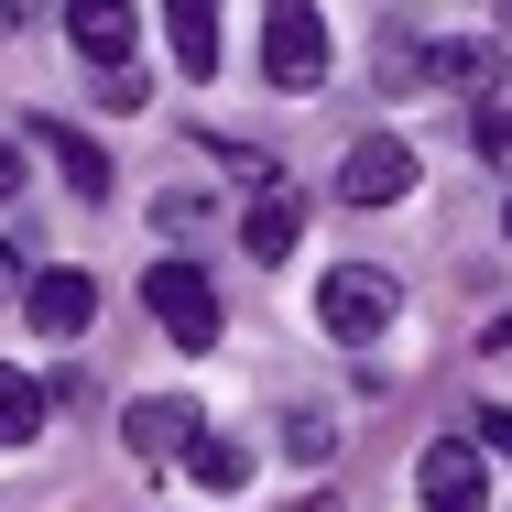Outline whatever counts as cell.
I'll return each instance as SVG.
<instances>
[{"label":"cell","mask_w":512,"mask_h":512,"mask_svg":"<svg viewBox=\"0 0 512 512\" xmlns=\"http://www.w3.org/2000/svg\"><path fill=\"white\" fill-rule=\"evenodd\" d=\"M22 197V142H0V207Z\"/></svg>","instance_id":"ac0fdd59"},{"label":"cell","mask_w":512,"mask_h":512,"mask_svg":"<svg viewBox=\"0 0 512 512\" xmlns=\"http://www.w3.org/2000/svg\"><path fill=\"white\" fill-rule=\"evenodd\" d=\"M469 436H480V458H502V469H512V414H502V404L469 414Z\"/></svg>","instance_id":"2e32d148"},{"label":"cell","mask_w":512,"mask_h":512,"mask_svg":"<svg viewBox=\"0 0 512 512\" xmlns=\"http://www.w3.org/2000/svg\"><path fill=\"white\" fill-rule=\"evenodd\" d=\"M142 306H153V327L175 338V349H218V284H207V262H153L142 273Z\"/></svg>","instance_id":"6da1fadb"},{"label":"cell","mask_w":512,"mask_h":512,"mask_svg":"<svg viewBox=\"0 0 512 512\" xmlns=\"http://www.w3.org/2000/svg\"><path fill=\"white\" fill-rule=\"evenodd\" d=\"M502 229H512V207H502Z\"/></svg>","instance_id":"44dd1931"},{"label":"cell","mask_w":512,"mask_h":512,"mask_svg":"<svg viewBox=\"0 0 512 512\" xmlns=\"http://www.w3.org/2000/svg\"><path fill=\"white\" fill-rule=\"evenodd\" d=\"M469 131H480V153H491V164H512V99H480Z\"/></svg>","instance_id":"9a60e30c"},{"label":"cell","mask_w":512,"mask_h":512,"mask_svg":"<svg viewBox=\"0 0 512 512\" xmlns=\"http://www.w3.org/2000/svg\"><path fill=\"white\" fill-rule=\"evenodd\" d=\"M120 436H131V458L153 469V458H186V447H197V436H207V414L186 404V393H142V404L120 414Z\"/></svg>","instance_id":"8992f818"},{"label":"cell","mask_w":512,"mask_h":512,"mask_svg":"<svg viewBox=\"0 0 512 512\" xmlns=\"http://www.w3.org/2000/svg\"><path fill=\"white\" fill-rule=\"evenodd\" d=\"M22 316H33V338H88V316H99V284L88 273H33V295H22Z\"/></svg>","instance_id":"ba28073f"},{"label":"cell","mask_w":512,"mask_h":512,"mask_svg":"<svg viewBox=\"0 0 512 512\" xmlns=\"http://www.w3.org/2000/svg\"><path fill=\"white\" fill-rule=\"evenodd\" d=\"M186 469H197V491H251V447L240 436H197Z\"/></svg>","instance_id":"5bb4252c"},{"label":"cell","mask_w":512,"mask_h":512,"mask_svg":"<svg viewBox=\"0 0 512 512\" xmlns=\"http://www.w3.org/2000/svg\"><path fill=\"white\" fill-rule=\"evenodd\" d=\"M491 77H502V44H480V33L425 44V88H491Z\"/></svg>","instance_id":"30bf717a"},{"label":"cell","mask_w":512,"mask_h":512,"mask_svg":"<svg viewBox=\"0 0 512 512\" xmlns=\"http://www.w3.org/2000/svg\"><path fill=\"white\" fill-rule=\"evenodd\" d=\"M502 33H512V0H502Z\"/></svg>","instance_id":"ffe728a7"},{"label":"cell","mask_w":512,"mask_h":512,"mask_svg":"<svg viewBox=\"0 0 512 512\" xmlns=\"http://www.w3.org/2000/svg\"><path fill=\"white\" fill-rule=\"evenodd\" d=\"M262 77L273 88H316L327 77V11L316 0H262Z\"/></svg>","instance_id":"7a4b0ae2"},{"label":"cell","mask_w":512,"mask_h":512,"mask_svg":"<svg viewBox=\"0 0 512 512\" xmlns=\"http://www.w3.org/2000/svg\"><path fill=\"white\" fill-rule=\"evenodd\" d=\"M338 197H349V207H393V197H414V153L393 142V131H360V142H349V164H338Z\"/></svg>","instance_id":"5b68a950"},{"label":"cell","mask_w":512,"mask_h":512,"mask_svg":"<svg viewBox=\"0 0 512 512\" xmlns=\"http://www.w3.org/2000/svg\"><path fill=\"white\" fill-rule=\"evenodd\" d=\"M66 44H77V55H88V66H131V44H142V11H131V0H66Z\"/></svg>","instance_id":"52a82bcc"},{"label":"cell","mask_w":512,"mask_h":512,"mask_svg":"<svg viewBox=\"0 0 512 512\" xmlns=\"http://www.w3.org/2000/svg\"><path fill=\"white\" fill-rule=\"evenodd\" d=\"M295 229H306V207H295V186H262V197H251V218H240L251 262H284V251H295Z\"/></svg>","instance_id":"8fae6325"},{"label":"cell","mask_w":512,"mask_h":512,"mask_svg":"<svg viewBox=\"0 0 512 512\" xmlns=\"http://www.w3.org/2000/svg\"><path fill=\"white\" fill-rule=\"evenodd\" d=\"M11 295H33V273H22V240H0V306Z\"/></svg>","instance_id":"e0dca14e"},{"label":"cell","mask_w":512,"mask_h":512,"mask_svg":"<svg viewBox=\"0 0 512 512\" xmlns=\"http://www.w3.org/2000/svg\"><path fill=\"white\" fill-rule=\"evenodd\" d=\"M164 44L186 77H218V0H164Z\"/></svg>","instance_id":"9c48e42d"},{"label":"cell","mask_w":512,"mask_h":512,"mask_svg":"<svg viewBox=\"0 0 512 512\" xmlns=\"http://www.w3.org/2000/svg\"><path fill=\"white\" fill-rule=\"evenodd\" d=\"M491 349H512V306H502V316H491Z\"/></svg>","instance_id":"d6986e66"},{"label":"cell","mask_w":512,"mask_h":512,"mask_svg":"<svg viewBox=\"0 0 512 512\" xmlns=\"http://www.w3.org/2000/svg\"><path fill=\"white\" fill-rule=\"evenodd\" d=\"M393 306H404V284H393L382 262H338L327 295H316V327H327V338H382Z\"/></svg>","instance_id":"3957f363"},{"label":"cell","mask_w":512,"mask_h":512,"mask_svg":"<svg viewBox=\"0 0 512 512\" xmlns=\"http://www.w3.org/2000/svg\"><path fill=\"white\" fill-rule=\"evenodd\" d=\"M414 502H425V512H480V502H491V458H480V436H436V447L414 458Z\"/></svg>","instance_id":"277c9868"},{"label":"cell","mask_w":512,"mask_h":512,"mask_svg":"<svg viewBox=\"0 0 512 512\" xmlns=\"http://www.w3.org/2000/svg\"><path fill=\"white\" fill-rule=\"evenodd\" d=\"M33 142H44V153L66 164V186H77V197H109V153H99V142H88V131H66V120H44Z\"/></svg>","instance_id":"7c38bea8"},{"label":"cell","mask_w":512,"mask_h":512,"mask_svg":"<svg viewBox=\"0 0 512 512\" xmlns=\"http://www.w3.org/2000/svg\"><path fill=\"white\" fill-rule=\"evenodd\" d=\"M33 436H44V382L0 360V447H33Z\"/></svg>","instance_id":"4fadbf2b"}]
</instances>
